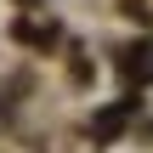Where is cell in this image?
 I'll return each mask as SVG.
<instances>
[{
    "instance_id": "cell-1",
    "label": "cell",
    "mask_w": 153,
    "mask_h": 153,
    "mask_svg": "<svg viewBox=\"0 0 153 153\" xmlns=\"http://www.w3.org/2000/svg\"><path fill=\"white\" fill-rule=\"evenodd\" d=\"M125 114H131V108H108L102 119H91V136H97V142H114V136L125 131Z\"/></svg>"
},
{
    "instance_id": "cell-2",
    "label": "cell",
    "mask_w": 153,
    "mask_h": 153,
    "mask_svg": "<svg viewBox=\"0 0 153 153\" xmlns=\"http://www.w3.org/2000/svg\"><path fill=\"white\" fill-rule=\"evenodd\" d=\"M125 62H131V74H136V79H153V45H131V51H125Z\"/></svg>"
}]
</instances>
